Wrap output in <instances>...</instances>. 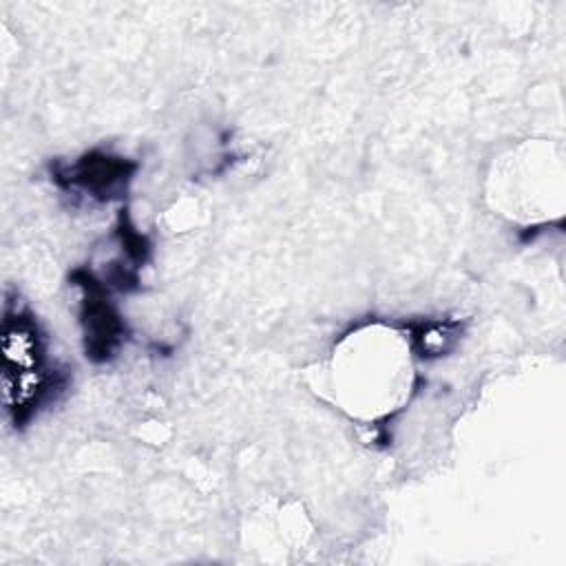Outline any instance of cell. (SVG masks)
I'll return each mask as SVG.
<instances>
[{"label": "cell", "instance_id": "obj_3", "mask_svg": "<svg viewBox=\"0 0 566 566\" xmlns=\"http://www.w3.org/2000/svg\"><path fill=\"white\" fill-rule=\"evenodd\" d=\"M117 237H119L122 250H124V254L128 256V261H133L135 265H139V263L146 261V256H148V252H150V243H148V239H146L144 234H139V232L133 228V223H130L126 210L119 212Z\"/></svg>", "mask_w": 566, "mask_h": 566}, {"label": "cell", "instance_id": "obj_2", "mask_svg": "<svg viewBox=\"0 0 566 566\" xmlns=\"http://www.w3.org/2000/svg\"><path fill=\"white\" fill-rule=\"evenodd\" d=\"M135 168L137 164L128 161L126 157L91 150L69 168H55L53 179L62 188H77L88 197L108 201L124 195Z\"/></svg>", "mask_w": 566, "mask_h": 566}, {"label": "cell", "instance_id": "obj_1", "mask_svg": "<svg viewBox=\"0 0 566 566\" xmlns=\"http://www.w3.org/2000/svg\"><path fill=\"white\" fill-rule=\"evenodd\" d=\"M75 285L84 290L82 298V329H84V349L86 356L95 363L108 360L119 343L126 338V325L111 303L106 287L86 270L73 272Z\"/></svg>", "mask_w": 566, "mask_h": 566}]
</instances>
